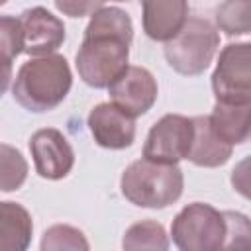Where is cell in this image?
<instances>
[{
	"label": "cell",
	"mask_w": 251,
	"mask_h": 251,
	"mask_svg": "<svg viewBox=\"0 0 251 251\" xmlns=\"http://www.w3.org/2000/svg\"><path fill=\"white\" fill-rule=\"evenodd\" d=\"M133 39L131 18L118 6H102L84 29L75 63L78 76L92 88H108L129 65Z\"/></svg>",
	"instance_id": "6da1fadb"
},
{
	"label": "cell",
	"mask_w": 251,
	"mask_h": 251,
	"mask_svg": "<svg viewBox=\"0 0 251 251\" xmlns=\"http://www.w3.org/2000/svg\"><path fill=\"white\" fill-rule=\"evenodd\" d=\"M73 86V73L69 61L59 55L33 57L25 61L14 80V100L27 112H49L55 110L69 94Z\"/></svg>",
	"instance_id": "7a4b0ae2"
},
{
	"label": "cell",
	"mask_w": 251,
	"mask_h": 251,
	"mask_svg": "<svg viewBox=\"0 0 251 251\" xmlns=\"http://www.w3.org/2000/svg\"><path fill=\"white\" fill-rule=\"evenodd\" d=\"M126 200L139 208H167L182 196L184 176L176 165H159L147 159L133 161L120 178Z\"/></svg>",
	"instance_id": "3957f363"
},
{
	"label": "cell",
	"mask_w": 251,
	"mask_h": 251,
	"mask_svg": "<svg viewBox=\"0 0 251 251\" xmlns=\"http://www.w3.org/2000/svg\"><path fill=\"white\" fill-rule=\"evenodd\" d=\"M218 45V29L206 18L192 16L184 22L182 29L165 43L163 53L171 69H175L178 75L196 76L208 69Z\"/></svg>",
	"instance_id": "277c9868"
},
{
	"label": "cell",
	"mask_w": 251,
	"mask_h": 251,
	"mask_svg": "<svg viewBox=\"0 0 251 251\" xmlns=\"http://www.w3.org/2000/svg\"><path fill=\"white\" fill-rule=\"evenodd\" d=\"M171 237L178 251H220L226 237L224 212L212 204L192 202L175 216Z\"/></svg>",
	"instance_id": "5b68a950"
},
{
	"label": "cell",
	"mask_w": 251,
	"mask_h": 251,
	"mask_svg": "<svg viewBox=\"0 0 251 251\" xmlns=\"http://www.w3.org/2000/svg\"><path fill=\"white\" fill-rule=\"evenodd\" d=\"M216 102L251 104V45L227 43L212 73Z\"/></svg>",
	"instance_id": "8992f818"
},
{
	"label": "cell",
	"mask_w": 251,
	"mask_h": 251,
	"mask_svg": "<svg viewBox=\"0 0 251 251\" xmlns=\"http://www.w3.org/2000/svg\"><path fill=\"white\" fill-rule=\"evenodd\" d=\"M192 143V118L165 114L155 122L143 145V159L159 165H176L186 159Z\"/></svg>",
	"instance_id": "52a82bcc"
},
{
	"label": "cell",
	"mask_w": 251,
	"mask_h": 251,
	"mask_svg": "<svg viewBox=\"0 0 251 251\" xmlns=\"http://www.w3.org/2000/svg\"><path fill=\"white\" fill-rule=\"evenodd\" d=\"M108 92L112 104L135 120L137 116H143L153 108L159 94V86L151 71H147L145 67L129 65L108 86Z\"/></svg>",
	"instance_id": "ba28073f"
},
{
	"label": "cell",
	"mask_w": 251,
	"mask_h": 251,
	"mask_svg": "<svg viewBox=\"0 0 251 251\" xmlns=\"http://www.w3.org/2000/svg\"><path fill=\"white\" fill-rule=\"evenodd\" d=\"M29 151L35 173L47 180L65 178L75 165V151L69 139L55 127L37 129L29 137Z\"/></svg>",
	"instance_id": "9c48e42d"
},
{
	"label": "cell",
	"mask_w": 251,
	"mask_h": 251,
	"mask_svg": "<svg viewBox=\"0 0 251 251\" xmlns=\"http://www.w3.org/2000/svg\"><path fill=\"white\" fill-rule=\"evenodd\" d=\"M22 53L31 57L53 55L65 41V24L43 6H33L22 12Z\"/></svg>",
	"instance_id": "30bf717a"
},
{
	"label": "cell",
	"mask_w": 251,
	"mask_h": 251,
	"mask_svg": "<svg viewBox=\"0 0 251 251\" xmlns=\"http://www.w3.org/2000/svg\"><path fill=\"white\" fill-rule=\"evenodd\" d=\"M86 124L94 141L104 149H126L135 139V120L112 102L94 106L88 114Z\"/></svg>",
	"instance_id": "8fae6325"
},
{
	"label": "cell",
	"mask_w": 251,
	"mask_h": 251,
	"mask_svg": "<svg viewBox=\"0 0 251 251\" xmlns=\"http://www.w3.org/2000/svg\"><path fill=\"white\" fill-rule=\"evenodd\" d=\"M143 31L153 41H171L188 20L184 0H145L141 2Z\"/></svg>",
	"instance_id": "7c38bea8"
},
{
	"label": "cell",
	"mask_w": 251,
	"mask_h": 251,
	"mask_svg": "<svg viewBox=\"0 0 251 251\" xmlns=\"http://www.w3.org/2000/svg\"><path fill=\"white\" fill-rule=\"evenodd\" d=\"M231 151L233 147H229L227 143H224L222 139L214 135L208 116L192 118V143L186 155L190 163H194L196 167L214 169V167L227 163V159L231 157Z\"/></svg>",
	"instance_id": "4fadbf2b"
},
{
	"label": "cell",
	"mask_w": 251,
	"mask_h": 251,
	"mask_svg": "<svg viewBox=\"0 0 251 251\" xmlns=\"http://www.w3.org/2000/svg\"><path fill=\"white\" fill-rule=\"evenodd\" d=\"M249 120H251V104L216 102L212 114L208 116L214 135L224 143H227L229 147L245 143L249 139V129H251Z\"/></svg>",
	"instance_id": "5bb4252c"
},
{
	"label": "cell",
	"mask_w": 251,
	"mask_h": 251,
	"mask_svg": "<svg viewBox=\"0 0 251 251\" xmlns=\"http://www.w3.org/2000/svg\"><path fill=\"white\" fill-rule=\"evenodd\" d=\"M33 222L29 212L12 200L0 202V251H27Z\"/></svg>",
	"instance_id": "9a60e30c"
},
{
	"label": "cell",
	"mask_w": 251,
	"mask_h": 251,
	"mask_svg": "<svg viewBox=\"0 0 251 251\" xmlns=\"http://www.w3.org/2000/svg\"><path fill=\"white\" fill-rule=\"evenodd\" d=\"M124 251H169V235L163 224L141 220L131 224L122 237Z\"/></svg>",
	"instance_id": "2e32d148"
},
{
	"label": "cell",
	"mask_w": 251,
	"mask_h": 251,
	"mask_svg": "<svg viewBox=\"0 0 251 251\" xmlns=\"http://www.w3.org/2000/svg\"><path fill=\"white\" fill-rule=\"evenodd\" d=\"M39 251H90V245L78 227L55 224L43 231Z\"/></svg>",
	"instance_id": "e0dca14e"
},
{
	"label": "cell",
	"mask_w": 251,
	"mask_h": 251,
	"mask_svg": "<svg viewBox=\"0 0 251 251\" xmlns=\"http://www.w3.org/2000/svg\"><path fill=\"white\" fill-rule=\"evenodd\" d=\"M27 161L12 145H0V190L14 192L22 188L27 178Z\"/></svg>",
	"instance_id": "ac0fdd59"
},
{
	"label": "cell",
	"mask_w": 251,
	"mask_h": 251,
	"mask_svg": "<svg viewBox=\"0 0 251 251\" xmlns=\"http://www.w3.org/2000/svg\"><path fill=\"white\" fill-rule=\"evenodd\" d=\"M216 24L229 37L249 33L251 2H222L216 8Z\"/></svg>",
	"instance_id": "d6986e66"
},
{
	"label": "cell",
	"mask_w": 251,
	"mask_h": 251,
	"mask_svg": "<svg viewBox=\"0 0 251 251\" xmlns=\"http://www.w3.org/2000/svg\"><path fill=\"white\" fill-rule=\"evenodd\" d=\"M226 237L220 251H251V224L241 212L226 210Z\"/></svg>",
	"instance_id": "ffe728a7"
},
{
	"label": "cell",
	"mask_w": 251,
	"mask_h": 251,
	"mask_svg": "<svg viewBox=\"0 0 251 251\" xmlns=\"http://www.w3.org/2000/svg\"><path fill=\"white\" fill-rule=\"evenodd\" d=\"M24 49L20 18L0 16V59L14 61Z\"/></svg>",
	"instance_id": "44dd1931"
},
{
	"label": "cell",
	"mask_w": 251,
	"mask_h": 251,
	"mask_svg": "<svg viewBox=\"0 0 251 251\" xmlns=\"http://www.w3.org/2000/svg\"><path fill=\"white\" fill-rule=\"evenodd\" d=\"M102 2H55V8L69 14L71 18H80V16H92L98 8H102Z\"/></svg>",
	"instance_id": "7402d4cb"
},
{
	"label": "cell",
	"mask_w": 251,
	"mask_h": 251,
	"mask_svg": "<svg viewBox=\"0 0 251 251\" xmlns=\"http://www.w3.org/2000/svg\"><path fill=\"white\" fill-rule=\"evenodd\" d=\"M12 73H14L12 61H2V59H0V98H2V94H4V92L8 90V86H10Z\"/></svg>",
	"instance_id": "603a6c76"
}]
</instances>
